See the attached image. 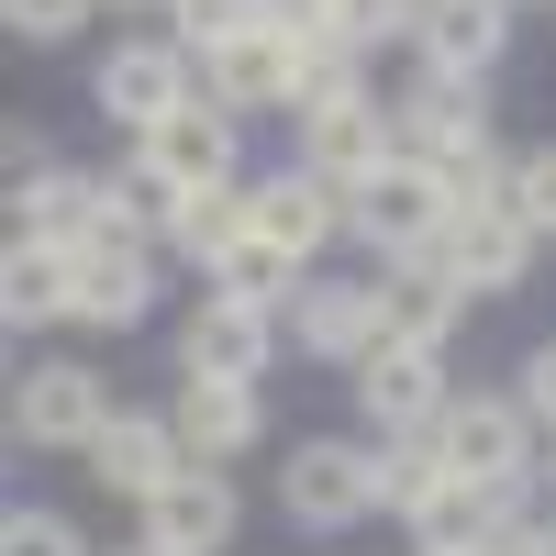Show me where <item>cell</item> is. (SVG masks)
Segmentation results:
<instances>
[{"instance_id": "obj_14", "label": "cell", "mask_w": 556, "mask_h": 556, "mask_svg": "<svg viewBox=\"0 0 556 556\" xmlns=\"http://www.w3.org/2000/svg\"><path fill=\"white\" fill-rule=\"evenodd\" d=\"M101 223H112V178H78V167L23 178V235H34V245L89 256V245H101Z\"/></svg>"}, {"instance_id": "obj_1", "label": "cell", "mask_w": 556, "mask_h": 556, "mask_svg": "<svg viewBox=\"0 0 556 556\" xmlns=\"http://www.w3.org/2000/svg\"><path fill=\"white\" fill-rule=\"evenodd\" d=\"M445 223H456V190H445L434 167H412V156H390L379 178H356V190H345V235H367L390 267H401V256H434Z\"/></svg>"}, {"instance_id": "obj_34", "label": "cell", "mask_w": 556, "mask_h": 556, "mask_svg": "<svg viewBox=\"0 0 556 556\" xmlns=\"http://www.w3.org/2000/svg\"><path fill=\"white\" fill-rule=\"evenodd\" d=\"M146 556H167V545H146Z\"/></svg>"}, {"instance_id": "obj_22", "label": "cell", "mask_w": 556, "mask_h": 556, "mask_svg": "<svg viewBox=\"0 0 556 556\" xmlns=\"http://www.w3.org/2000/svg\"><path fill=\"white\" fill-rule=\"evenodd\" d=\"M56 312H78V256L23 235L0 256V323H56Z\"/></svg>"}, {"instance_id": "obj_2", "label": "cell", "mask_w": 556, "mask_h": 556, "mask_svg": "<svg viewBox=\"0 0 556 556\" xmlns=\"http://www.w3.org/2000/svg\"><path fill=\"white\" fill-rule=\"evenodd\" d=\"M356 401H367V424H379V434H434L445 424V367H434V345H367L356 356Z\"/></svg>"}, {"instance_id": "obj_18", "label": "cell", "mask_w": 556, "mask_h": 556, "mask_svg": "<svg viewBox=\"0 0 556 556\" xmlns=\"http://www.w3.org/2000/svg\"><path fill=\"white\" fill-rule=\"evenodd\" d=\"M290 323H301V345L312 356H367L379 345V278H312V290L290 301Z\"/></svg>"}, {"instance_id": "obj_30", "label": "cell", "mask_w": 556, "mask_h": 556, "mask_svg": "<svg viewBox=\"0 0 556 556\" xmlns=\"http://www.w3.org/2000/svg\"><path fill=\"white\" fill-rule=\"evenodd\" d=\"M513 212L534 223V235H556V146H534V156L513 167Z\"/></svg>"}, {"instance_id": "obj_11", "label": "cell", "mask_w": 556, "mask_h": 556, "mask_svg": "<svg viewBox=\"0 0 556 556\" xmlns=\"http://www.w3.org/2000/svg\"><path fill=\"white\" fill-rule=\"evenodd\" d=\"M156 301V267H146V235H123V223H101V245L78 256V323H101V334H134Z\"/></svg>"}, {"instance_id": "obj_9", "label": "cell", "mask_w": 556, "mask_h": 556, "mask_svg": "<svg viewBox=\"0 0 556 556\" xmlns=\"http://www.w3.org/2000/svg\"><path fill=\"white\" fill-rule=\"evenodd\" d=\"M146 545H167V556H223V545H235V479H223V468H178V479L146 501Z\"/></svg>"}, {"instance_id": "obj_29", "label": "cell", "mask_w": 556, "mask_h": 556, "mask_svg": "<svg viewBox=\"0 0 556 556\" xmlns=\"http://www.w3.org/2000/svg\"><path fill=\"white\" fill-rule=\"evenodd\" d=\"M412 23H424V0H334V45H356V56L367 45H401Z\"/></svg>"}, {"instance_id": "obj_26", "label": "cell", "mask_w": 556, "mask_h": 556, "mask_svg": "<svg viewBox=\"0 0 556 556\" xmlns=\"http://www.w3.org/2000/svg\"><path fill=\"white\" fill-rule=\"evenodd\" d=\"M445 479H456V468H445V445H434V434H401V445L379 456V513H401V523H412Z\"/></svg>"}, {"instance_id": "obj_24", "label": "cell", "mask_w": 556, "mask_h": 556, "mask_svg": "<svg viewBox=\"0 0 556 556\" xmlns=\"http://www.w3.org/2000/svg\"><path fill=\"white\" fill-rule=\"evenodd\" d=\"M245 235H256V190H245V178H235V190H190V212H178V245H190L201 267H223Z\"/></svg>"}, {"instance_id": "obj_32", "label": "cell", "mask_w": 556, "mask_h": 556, "mask_svg": "<svg viewBox=\"0 0 556 556\" xmlns=\"http://www.w3.org/2000/svg\"><path fill=\"white\" fill-rule=\"evenodd\" d=\"M0 556H89L56 513H12V523H0Z\"/></svg>"}, {"instance_id": "obj_15", "label": "cell", "mask_w": 556, "mask_h": 556, "mask_svg": "<svg viewBox=\"0 0 556 556\" xmlns=\"http://www.w3.org/2000/svg\"><path fill=\"white\" fill-rule=\"evenodd\" d=\"M212 78V101L223 112H290V89H301V45H278V34H235L223 56H201Z\"/></svg>"}, {"instance_id": "obj_6", "label": "cell", "mask_w": 556, "mask_h": 556, "mask_svg": "<svg viewBox=\"0 0 556 556\" xmlns=\"http://www.w3.org/2000/svg\"><path fill=\"white\" fill-rule=\"evenodd\" d=\"M101 112L146 146L156 123H178L190 112V45H123V56L101 67Z\"/></svg>"}, {"instance_id": "obj_33", "label": "cell", "mask_w": 556, "mask_h": 556, "mask_svg": "<svg viewBox=\"0 0 556 556\" xmlns=\"http://www.w3.org/2000/svg\"><path fill=\"white\" fill-rule=\"evenodd\" d=\"M523 412L556 424V345H534V367H523Z\"/></svg>"}, {"instance_id": "obj_20", "label": "cell", "mask_w": 556, "mask_h": 556, "mask_svg": "<svg viewBox=\"0 0 556 556\" xmlns=\"http://www.w3.org/2000/svg\"><path fill=\"white\" fill-rule=\"evenodd\" d=\"M456 301H468V290H456L434 256H401V267L379 278V334H390V345H445Z\"/></svg>"}, {"instance_id": "obj_13", "label": "cell", "mask_w": 556, "mask_h": 556, "mask_svg": "<svg viewBox=\"0 0 556 556\" xmlns=\"http://www.w3.org/2000/svg\"><path fill=\"white\" fill-rule=\"evenodd\" d=\"M390 123H401V156H412V167H434V178H445V167H468V156H490V112H479L456 78H434L424 101H401Z\"/></svg>"}, {"instance_id": "obj_16", "label": "cell", "mask_w": 556, "mask_h": 556, "mask_svg": "<svg viewBox=\"0 0 556 556\" xmlns=\"http://www.w3.org/2000/svg\"><path fill=\"white\" fill-rule=\"evenodd\" d=\"M267 345H278V312H256V301H223V290H212L178 356H190V379H256V367H267Z\"/></svg>"}, {"instance_id": "obj_8", "label": "cell", "mask_w": 556, "mask_h": 556, "mask_svg": "<svg viewBox=\"0 0 556 556\" xmlns=\"http://www.w3.org/2000/svg\"><path fill=\"white\" fill-rule=\"evenodd\" d=\"M412 45H424L434 78H490L501 45H513V0H424V23H412Z\"/></svg>"}, {"instance_id": "obj_27", "label": "cell", "mask_w": 556, "mask_h": 556, "mask_svg": "<svg viewBox=\"0 0 556 556\" xmlns=\"http://www.w3.org/2000/svg\"><path fill=\"white\" fill-rule=\"evenodd\" d=\"M345 101H367V89H356V45H334V34L301 45V89H290V112L312 123V112H345Z\"/></svg>"}, {"instance_id": "obj_21", "label": "cell", "mask_w": 556, "mask_h": 556, "mask_svg": "<svg viewBox=\"0 0 556 556\" xmlns=\"http://www.w3.org/2000/svg\"><path fill=\"white\" fill-rule=\"evenodd\" d=\"M256 434V379H190L178 390V445H190V468H223Z\"/></svg>"}, {"instance_id": "obj_28", "label": "cell", "mask_w": 556, "mask_h": 556, "mask_svg": "<svg viewBox=\"0 0 556 556\" xmlns=\"http://www.w3.org/2000/svg\"><path fill=\"white\" fill-rule=\"evenodd\" d=\"M167 12H178V45H190V56H223L235 34H256V0H167Z\"/></svg>"}, {"instance_id": "obj_5", "label": "cell", "mask_w": 556, "mask_h": 556, "mask_svg": "<svg viewBox=\"0 0 556 556\" xmlns=\"http://www.w3.org/2000/svg\"><path fill=\"white\" fill-rule=\"evenodd\" d=\"M434 445H445V468L479 479V490L534 479V412H523V401H456L445 424H434Z\"/></svg>"}, {"instance_id": "obj_3", "label": "cell", "mask_w": 556, "mask_h": 556, "mask_svg": "<svg viewBox=\"0 0 556 556\" xmlns=\"http://www.w3.org/2000/svg\"><path fill=\"white\" fill-rule=\"evenodd\" d=\"M434 267L456 278V290H523V267H534V223L513 201H468L434 235Z\"/></svg>"}, {"instance_id": "obj_4", "label": "cell", "mask_w": 556, "mask_h": 556, "mask_svg": "<svg viewBox=\"0 0 556 556\" xmlns=\"http://www.w3.org/2000/svg\"><path fill=\"white\" fill-rule=\"evenodd\" d=\"M278 501H290V523H367L379 513V456L367 445H301L290 468H278Z\"/></svg>"}, {"instance_id": "obj_31", "label": "cell", "mask_w": 556, "mask_h": 556, "mask_svg": "<svg viewBox=\"0 0 556 556\" xmlns=\"http://www.w3.org/2000/svg\"><path fill=\"white\" fill-rule=\"evenodd\" d=\"M0 23L34 34V45H67V34L89 23V0H0Z\"/></svg>"}, {"instance_id": "obj_25", "label": "cell", "mask_w": 556, "mask_h": 556, "mask_svg": "<svg viewBox=\"0 0 556 556\" xmlns=\"http://www.w3.org/2000/svg\"><path fill=\"white\" fill-rule=\"evenodd\" d=\"M212 290H223V301H256V312H278V301H301V256H290V245H267V235H245L235 256L212 267Z\"/></svg>"}, {"instance_id": "obj_23", "label": "cell", "mask_w": 556, "mask_h": 556, "mask_svg": "<svg viewBox=\"0 0 556 556\" xmlns=\"http://www.w3.org/2000/svg\"><path fill=\"white\" fill-rule=\"evenodd\" d=\"M178 212H190V190L134 146V156L112 167V223H123V235H178Z\"/></svg>"}, {"instance_id": "obj_7", "label": "cell", "mask_w": 556, "mask_h": 556, "mask_svg": "<svg viewBox=\"0 0 556 556\" xmlns=\"http://www.w3.org/2000/svg\"><path fill=\"white\" fill-rule=\"evenodd\" d=\"M101 424H112V401H101V367H34V379L12 390V434L23 445H101Z\"/></svg>"}, {"instance_id": "obj_19", "label": "cell", "mask_w": 556, "mask_h": 556, "mask_svg": "<svg viewBox=\"0 0 556 556\" xmlns=\"http://www.w3.org/2000/svg\"><path fill=\"white\" fill-rule=\"evenodd\" d=\"M334 223H345V190H334V178H312V167H278L267 190H256V235L290 245L301 267L323 256V235H334Z\"/></svg>"}, {"instance_id": "obj_10", "label": "cell", "mask_w": 556, "mask_h": 556, "mask_svg": "<svg viewBox=\"0 0 556 556\" xmlns=\"http://www.w3.org/2000/svg\"><path fill=\"white\" fill-rule=\"evenodd\" d=\"M190 468V445H178V424H146V412H112L101 424V445H89V479L101 490H123L134 513H146V501Z\"/></svg>"}, {"instance_id": "obj_17", "label": "cell", "mask_w": 556, "mask_h": 556, "mask_svg": "<svg viewBox=\"0 0 556 556\" xmlns=\"http://www.w3.org/2000/svg\"><path fill=\"white\" fill-rule=\"evenodd\" d=\"M146 156L178 178V190H235V112H223V101H190L178 123L146 134Z\"/></svg>"}, {"instance_id": "obj_12", "label": "cell", "mask_w": 556, "mask_h": 556, "mask_svg": "<svg viewBox=\"0 0 556 556\" xmlns=\"http://www.w3.org/2000/svg\"><path fill=\"white\" fill-rule=\"evenodd\" d=\"M401 156V123L379 101H345V112H312L301 123V167L312 178H334V190H356V178H379Z\"/></svg>"}]
</instances>
